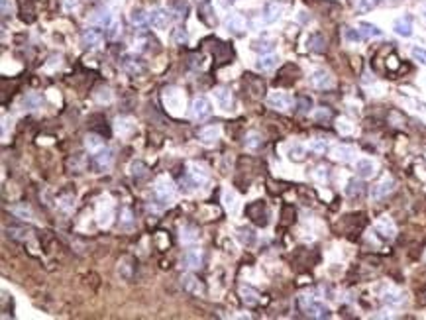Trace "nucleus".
Listing matches in <instances>:
<instances>
[{"label":"nucleus","mask_w":426,"mask_h":320,"mask_svg":"<svg viewBox=\"0 0 426 320\" xmlns=\"http://www.w3.org/2000/svg\"><path fill=\"white\" fill-rule=\"evenodd\" d=\"M130 171H132V177L134 179H146L148 177V167L144 165L141 161H134L130 165Z\"/></svg>","instance_id":"43"},{"label":"nucleus","mask_w":426,"mask_h":320,"mask_svg":"<svg viewBox=\"0 0 426 320\" xmlns=\"http://www.w3.org/2000/svg\"><path fill=\"white\" fill-rule=\"evenodd\" d=\"M220 136H222L220 126H206V128H202L199 132V141L204 143V145H214L216 141L220 140Z\"/></svg>","instance_id":"13"},{"label":"nucleus","mask_w":426,"mask_h":320,"mask_svg":"<svg viewBox=\"0 0 426 320\" xmlns=\"http://www.w3.org/2000/svg\"><path fill=\"white\" fill-rule=\"evenodd\" d=\"M332 157H334L336 161L348 163V161H351V159L356 157V150H353L351 145H336V147L332 150Z\"/></svg>","instance_id":"23"},{"label":"nucleus","mask_w":426,"mask_h":320,"mask_svg":"<svg viewBox=\"0 0 426 320\" xmlns=\"http://www.w3.org/2000/svg\"><path fill=\"white\" fill-rule=\"evenodd\" d=\"M420 16H422V20L426 22V4L422 6V8H420Z\"/></svg>","instance_id":"59"},{"label":"nucleus","mask_w":426,"mask_h":320,"mask_svg":"<svg viewBox=\"0 0 426 320\" xmlns=\"http://www.w3.org/2000/svg\"><path fill=\"white\" fill-rule=\"evenodd\" d=\"M130 22L136 28H144L150 24V12H146L144 8H134L130 12Z\"/></svg>","instance_id":"26"},{"label":"nucleus","mask_w":426,"mask_h":320,"mask_svg":"<svg viewBox=\"0 0 426 320\" xmlns=\"http://www.w3.org/2000/svg\"><path fill=\"white\" fill-rule=\"evenodd\" d=\"M309 147H311V152H313V154L324 155L326 152H328V140H320V138H318V140H313Z\"/></svg>","instance_id":"44"},{"label":"nucleus","mask_w":426,"mask_h":320,"mask_svg":"<svg viewBox=\"0 0 426 320\" xmlns=\"http://www.w3.org/2000/svg\"><path fill=\"white\" fill-rule=\"evenodd\" d=\"M99 226H102V228H108L110 226V222H112V218H114V210H112V205L108 203V205L104 206V205H101L99 206Z\"/></svg>","instance_id":"28"},{"label":"nucleus","mask_w":426,"mask_h":320,"mask_svg":"<svg viewBox=\"0 0 426 320\" xmlns=\"http://www.w3.org/2000/svg\"><path fill=\"white\" fill-rule=\"evenodd\" d=\"M299 303H301L302 310L309 316H313V318H330V308L322 305V303H318V301H314L311 294H301Z\"/></svg>","instance_id":"1"},{"label":"nucleus","mask_w":426,"mask_h":320,"mask_svg":"<svg viewBox=\"0 0 426 320\" xmlns=\"http://www.w3.org/2000/svg\"><path fill=\"white\" fill-rule=\"evenodd\" d=\"M134 130H136V124H134L132 118H116V122H114V132H116L118 136L128 138Z\"/></svg>","instance_id":"19"},{"label":"nucleus","mask_w":426,"mask_h":320,"mask_svg":"<svg viewBox=\"0 0 426 320\" xmlns=\"http://www.w3.org/2000/svg\"><path fill=\"white\" fill-rule=\"evenodd\" d=\"M120 63H122V67H124L130 75H139V73L146 69V67H144V61H141L139 57H136V55H124V57L120 59Z\"/></svg>","instance_id":"16"},{"label":"nucleus","mask_w":426,"mask_h":320,"mask_svg":"<svg viewBox=\"0 0 426 320\" xmlns=\"http://www.w3.org/2000/svg\"><path fill=\"white\" fill-rule=\"evenodd\" d=\"M94 163H97V167H99V169H106V167L110 165V163H112V152H110V150H108V147H104V150H99V152H94Z\"/></svg>","instance_id":"30"},{"label":"nucleus","mask_w":426,"mask_h":320,"mask_svg":"<svg viewBox=\"0 0 426 320\" xmlns=\"http://www.w3.org/2000/svg\"><path fill=\"white\" fill-rule=\"evenodd\" d=\"M173 10H175V16H183L181 12H187V2L185 0H175L173 2Z\"/></svg>","instance_id":"52"},{"label":"nucleus","mask_w":426,"mask_h":320,"mask_svg":"<svg viewBox=\"0 0 426 320\" xmlns=\"http://www.w3.org/2000/svg\"><path fill=\"white\" fill-rule=\"evenodd\" d=\"M281 14H283L281 4H277V2H267L264 6V10H262V20H264L265 24H275L277 20L281 18Z\"/></svg>","instance_id":"12"},{"label":"nucleus","mask_w":426,"mask_h":320,"mask_svg":"<svg viewBox=\"0 0 426 320\" xmlns=\"http://www.w3.org/2000/svg\"><path fill=\"white\" fill-rule=\"evenodd\" d=\"M222 203H224L226 210L232 214V216H238L240 212V196L236 194V191H224V196H222Z\"/></svg>","instance_id":"18"},{"label":"nucleus","mask_w":426,"mask_h":320,"mask_svg":"<svg viewBox=\"0 0 426 320\" xmlns=\"http://www.w3.org/2000/svg\"><path fill=\"white\" fill-rule=\"evenodd\" d=\"M90 24H92V26L102 28V30H108V28L114 24L112 12H110V10H106V8H101V10L92 12V16H90Z\"/></svg>","instance_id":"10"},{"label":"nucleus","mask_w":426,"mask_h":320,"mask_svg":"<svg viewBox=\"0 0 426 320\" xmlns=\"http://www.w3.org/2000/svg\"><path fill=\"white\" fill-rule=\"evenodd\" d=\"M197 12L204 24L214 26L216 24V14H214V4L212 0H197Z\"/></svg>","instance_id":"6"},{"label":"nucleus","mask_w":426,"mask_h":320,"mask_svg":"<svg viewBox=\"0 0 426 320\" xmlns=\"http://www.w3.org/2000/svg\"><path fill=\"white\" fill-rule=\"evenodd\" d=\"M393 191H395V181L383 179L381 183H377L375 187L371 189V199H373V201H383V199H387Z\"/></svg>","instance_id":"11"},{"label":"nucleus","mask_w":426,"mask_h":320,"mask_svg":"<svg viewBox=\"0 0 426 320\" xmlns=\"http://www.w3.org/2000/svg\"><path fill=\"white\" fill-rule=\"evenodd\" d=\"M238 240L244 245H253L255 243V240H257V236H255V232L251 230V228H238Z\"/></svg>","instance_id":"36"},{"label":"nucleus","mask_w":426,"mask_h":320,"mask_svg":"<svg viewBox=\"0 0 426 320\" xmlns=\"http://www.w3.org/2000/svg\"><path fill=\"white\" fill-rule=\"evenodd\" d=\"M377 4H375V0H358V12H362V14H365V12H371L373 8H375Z\"/></svg>","instance_id":"48"},{"label":"nucleus","mask_w":426,"mask_h":320,"mask_svg":"<svg viewBox=\"0 0 426 320\" xmlns=\"http://www.w3.org/2000/svg\"><path fill=\"white\" fill-rule=\"evenodd\" d=\"M304 154H306V150H304V145H301V143H293L287 152L291 161H302V159H304Z\"/></svg>","instance_id":"37"},{"label":"nucleus","mask_w":426,"mask_h":320,"mask_svg":"<svg viewBox=\"0 0 426 320\" xmlns=\"http://www.w3.org/2000/svg\"><path fill=\"white\" fill-rule=\"evenodd\" d=\"M383 301H385V305H389V307H399V305L405 303V294H403L401 291L389 289V291L383 293Z\"/></svg>","instance_id":"32"},{"label":"nucleus","mask_w":426,"mask_h":320,"mask_svg":"<svg viewBox=\"0 0 426 320\" xmlns=\"http://www.w3.org/2000/svg\"><path fill=\"white\" fill-rule=\"evenodd\" d=\"M338 132L340 134H344V136H348V134H351L353 132V126H351L350 122H346V120H338Z\"/></svg>","instance_id":"51"},{"label":"nucleus","mask_w":426,"mask_h":320,"mask_svg":"<svg viewBox=\"0 0 426 320\" xmlns=\"http://www.w3.org/2000/svg\"><path fill=\"white\" fill-rule=\"evenodd\" d=\"M356 173L362 179H369V177L375 175V163L371 159H358L356 161Z\"/></svg>","instance_id":"21"},{"label":"nucleus","mask_w":426,"mask_h":320,"mask_svg":"<svg viewBox=\"0 0 426 320\" xmlns=\"http://www.w3.org/2000/svg\"><path fill=\"white\" fill-rule=\"evenodd\" d=\"M291 103H293V99L289 96L287 92L275 90V92H269V96H267V104L271 108H275V110H287L289 106H291Z\"/></svg>","instance_id":"9"},{"label":"nucleus","mask_w":426,"mask_h":320,"mask_svg":"<svg viewBox=\"0 0 426 320\" xmlns=\"http://www.w3.org/2000/svg\"><path fill=\"white\" fill-rule=\"evenodd\" d=\"M273 47H275V43H273L271 39H257V41H253V45H251V50L259 52L262 55L269 53L271 50H273Z\"/></svg>","instance_id":"41"},{"label":"nucleus","mask_w":426,"mask_h":320,"mask_svg":"<svg viewBox=\"0 0 426 320\" xmlns=\"http://www.w3.org/2000/svg\"><path fill=\"white\" fill-rule=\"evenodd\" d=\"M181 285H183V289L188 291V293H193V294L202 293V285L197 281V277H195V275H191V273H187V275H183V277H181Z\"/></svg>","instance_id":"27"},{"label":"nucleus","mask_w":426,"mask_h":320,"mask_svg":"<svg viewBox=\"0 0 426 320\" xmlns=\"http://www.w3.org/2000/svg\"><path fill=\"white\" fill-rule=\"evenodd\" d=\"M120 226H122L124 230H132V228H134V216H132V210H130V208H124V210H122Z\"/></svg>","instance_id":"46"},{"label":"nucleus","mask_w":426,"mask_h":320,"mask_svg":"<svg viewBox=\"0 0 426 320\" xmlns=\"http://www.w3.org/2000/svg\"><path fill=\"white\" fill-rule=\"evenodd\" d=\"M181 263L188 269H197L202 265V254L199 250H188L185 252V256L181 257Z\"/></svg>","instance_id":"24"},{"label":"nucleus","mask_w":426,"mask_h":320,"mask_svg":"<svg viewBox=\"0 0 426 320\" xmlns=\"http://www.w3.org/2000/svg\"><path fill=\"white\" fill-rule=\"evenodd\" d=\"M330 116H332V112H330L328 108H320V110L314 112V118H316V120H328Z\"/></svg>","instance_id":"56"},{"label":"nucleus","mask_w":426,"mask_h":320,"mask_svg":"<svg viewBox=\"0 0 426 320\" xmlns=\"http://www.w3.org/2000/svg\"><path fill=\"white\" fill-rule=\"evenodd\" d=\"M297 110H299L301 114H309V112L313 110V99L306 96V94L299 96V99H297Z\"/></svg>","instance_id":"42"},{"label":"nucleus","mask_w":426,"mask_h":320,"mask_svg":"<svg viewBox=\"0 0 426 320\" xmlns=\"http://www.w3.org/2000/svg\"><path fill=\"white\" fill-rule=\"evenodd\" d=\"M226 30L234 36H240L244 30H246V20L240 16V14H230L226 18Z\"/></svg>","instance_id":"17"},{"label":"nucleus","mask_w":426,"mask_h":320,"mask_svg":"<svg viewBox=\"0 0 426 320\" xmlns=\"http://www.w3.org/2000/svg\"><path fill=\"white\" fill-rule=\"evenodd\" d=\"M212 114V104L206 96H199L193 101V106H191V116L195 120H204Z\"/></svg>","instance_id":"3"},{"label":"nucleus","mask_w":426,"mask_h":320,"mask_svg":"<svg viewBox=\"0 0 426 320\" xmlns=\"http://www.w3.org/2000/svg\"><path fill=\"white\" fill-rule=\"evenodd\" d=\"M173 41H175L177 45H185V43L188 41L187 30H183V28H177V30H173Z\"/></svg>","instance_id":"47"},{"label":"nucleus","mask_w":426,"mask_h":320,"mask_svg":"<svg viewBox=\"0 0 426 320\" xmlns=\"http://www.w3.org/2000/svg\"><path fill=\"white\" fill-rule=\"evenodd\" d=\"M387 0H375V4H385Z\"/></svg>","instance_id":"60"},{"label":"nucleus","mask_w":426,"mask_h":320,"mask_svg":"<svg viewBox=\"0 0 426 320\" xmlns=\"http://www.w3.org/2000/svg\"><path fill=\"white\" fill-rule=\"evenodd\" d=\"M277 61H279L277 55L265 53V55H262V57L255 61V69H257V71H271V69H275Z\"/></svg>","instance_id":"29"},{"label":"nucleus","mask_w":426,"mask_h":320,"mask_svg":"<svg viewBox=\"0 0 426 320\" xmlns=\"http://www.w3.org/2000/svg\"><path fill=\"white\" fill-rule=\"evenodd\" d=\"M118 34H120V24H116V22H114L112 26L108 28V32H106V36H108V38H116Z\"/></svg>","instance_id":"58"},{"label":"nucleus","mask_w":426,"mask_h":320,"mask_svg":"<svg viewBox=\"0 0 426 320\" xmlns=\"http://www.w3.org/2000/svg\"><path fill=\"white\" fill-rule=\"evenodd\" d=\"M179 238H181V242L183 243H195V242H199L201 232L197 230L195 226H191V224H185V226H181V230H179Z\"/></svg>","instance_id":"25"},{"label":"nucleus","mask_w":426,"mask_h":320,"mask_svg":"<svg viewBox=\"0 0 426 320\" xmlns=\"http://www.w3.org/2000/svg\"><path fill=\"white\" fill-rule=\"evenodd\" d=\"M41 104H43V96L38 92H30L24 96V108H28V110H38V108H41Z\"/></svg>","instance_id":"34"},{"label":"nucleus","mask_w":426,"mask_h":320,"mask_svg":"<svg viewBox=\"0 0 426 320\" xmlns=\"http://www.w3.org/2000/svg\"><path fill=\"white\" fill-rule=\"evenodd\" d=\"M59 206L61 208H65V210H69V208H73L75 206V199L69 194V196H63L61 201H59Z\"/></svg>","instance_id":"53"},{"label":"nucleus","mask_w":426,"mask_h":320,"mask_svg":"<svg viewBox=\"0 0 426 320\" xmlns=\"http://www.w3.org/2000/svg\"><path fill=\"white\" fill-rule=\"evenodd\" d=\"M364 192H365V185L358 179H351L348 183V187H346V194L350 199H360V196H364Z\"/></svg>","instance_id":"33"},{"label":"nucleus","mask_w":426,"mask_h":320,"mask_svg":"<svg viewBox=\"0 0 426 320\" xmlns=\"http://www.w3.org/2000/svg\"><path fill=\"white\" fill-rule=\"evenodd\" d=\"M360 32L364 34V38H379L383 36V32L375 26V24H369V22H360Z\"/></svg>","instance_id":"35"},{"label":"nucleus","mask_w":426,"mask_h":320,"mask_svg":"<svg viewBox=\"0 0 426 320\" xmlns=\"http://www.w3.org/2000/svg\"><path fill=\"white\" fill-rule=\"evenodd\" d=\"M393 30L397 36L401 38H411L413 36V18L411 16H403V18H397L393 22Z\"/></svg>","instance_id":"14"},{"label":"nucleus","mask_w":426,"mask_h":320,"mask_svg":"<svg viewBox=\"0 0 426 320\" xmlns=\"http://www.w3.org/2000/svg\"><path fill=\"white\" fill-rule=\"evenodd\" d=\"M155 194L159 196L161 203L169 205V203L173 201V196H175V187H173V183L169 179H165V177H161V179L155 183Z\"/></svg>","instance_id":"5"},{"label":"nucleus","mask_w":426,"mask_h":320,"mask_svg":"<svg viewBox=\"0 0 426 320\" xmlns=\"http://www.w3.org/2000/svg\"><path fill=\"white\" fill-rule=\"evenodd\" d=\"M173 16H171V10H165V8H153L150 12V24L155 30H167L169 24H171Z\"/></svg>","instance_id":"4"},{"label":"nucleus","mask_w":426,"mask_h":320,"mask_svg":"<svg viewBox=\"0 0 426 320\" xmlns=\"http://www.w3.org/2000/svg\"><path fill=\"white\" fill-rule=\"evenodd\" d=\"M240 293H242V299H244V303H246V305H250V307L257 305V301H259V299H257V293H255L251 287H248V285H246V287H242V289H240Z\"/></svg>","instance_id":"40"},{"label":"nucleus","mask_w":426,"mask_h":320,"mask_svg":"<svg viewBox=\"0 0 426 320\" xmlns=\"http://www.w3.org/2000/svg\"><path fill=\"white\" fill-rule=\"evenodd\" d=\"M188 179L195 187H201L202 183H206V179H208V171L199 163H191L188 165Z\"/></svg>","instance_id":"15"},{"label":"nucleus","mask_w":426,"mask_h":320,"mask_svg":"<svg viewBox=\"0 0 426 320\" xmlns=\"http://www.w3.org/2000/svg\"><path fill=\"white\" fill-rule=\"evenodd\" d=\"M262 143H264V140H262V134H257V132H250V134L246 136V140H244L246 150H257Z\"/></svg>","instance_id":"38"},{"label":"nucleus","mask_w":426,"mask_h":320,"mask_svg":"<svg viewBox=\"0 0 426 320\" xmlns=\"http://www.w3.org/2000/svg\"><path fill=\"white\" fill-rule=\"evenodd\" d=\"M375 230L383 236V238H387V240H393L395 238V224L391 222V218H387V216H381L379 220H377V224H375Z\"/></svg>","instance_id":"20"},{"label":"nucleus","mask_w":426,"mask_h":320,"mask_svg":"<svg viewBox=\"0 0 426 320\" xmlns=\"http://www.w3.org/2000/svg\"><path fill=\"white\" fill-rule=\"evenodd\" d=\"M102 138L101 136H97V134H88L87 138H85V147H87L88 152H99L102 147Z\"/></svg>","instance_id":"39"},{"label":"nucleus","mask_w":426,"mask_h":320,"mask_svg":"<svg viewBox=\"0 0 426 320\" xmlns=\"http://www.w3.org/2000/svg\"><path fill=\"white\" fill-rule=\"evenodd\" d=\"M97 101H99V103H110V101H112V92H110V89L97 90Z\"/></svg>","instance_id":"50"},{"label":"nucleus","mask_w":426,"mask_h":320,"mask_svg":"<svg viewBox=\"0 0 426 320\" xmlns=\"http://www.w3.org/2000/svg\"><path fill=\"white\" fill-rule=\"evenodd\" d=\"M14 214H18V216L26 218V220H30L32 218V212H30V208H22V206H16V208H12Z\"/></svg>","instance_id":"54"},{"label":"nucleus","mask_w":426,"mask_h":320,"mask_svg":"<svg viewBox=\"0 0 426 320\" xmlns=\"http://www.w3.org/2000/svg\"><path fill=\"white\" fill-rule=\"evenodd\" d=\"M102 39H104V36H102L99 30L88 28V30H85V32L81 34V45H83L85 50H94V47L101 45Z\"/></svg>","instance_id":"7"},{"label":"nucleus","mask_w":426,"mask_h":320,"mask_svg":"<svg viewBox=\"0 0 426 320\" xmlns=\"http://www.w3.org/2000/svg\"><path fill=\"white\" fill-rule=\"evenodd\" d=\"M163 101H165V106L171 114L179 116L185 108V94L179 89H165L163 92Z\"/></svg>","instance_id":"2"},{"label":"nucleus","mask_w":426,"mask_h":320,"mask_svg":"<svg viewBox=\"0 0 426 320\" xmlns=\"http://www.w3.org/2000/svg\"><path fill=\"white\" fill-rule=\"evenodd\" d=\"M306 45H309V50H311V52L324 53L326 39H324V36H320V34H313V36H309V39H306Z\"/></svg>","instance_id":"31"},{"label":"nucleus","mask_w":426,"mask_h":320,"mask_svg":"<svg viewBox=\"0 0 426 320\" xmlns=\"http://www.w3.org/2000/svg\"><path fill=\"white\" fill-rule=\"evenodd\" d=\"M2 2V14L4 16H10L12 14V2L10 0H0Z\"/></svg>","instance_id":"57"},{"label":"nucleus","mask_w":426,"mask_h":320,"mask_svg":"<svg viewBox=\"0 0 426 320\" xmlns=\"http://www.w3.org/2000/svg\"><path fill=\"white\" fill-rule=\"evenodd\" d=\"M212 94H214V101H216V104H218L224 112H228V110L232 108V92H230L228 89H222V87H220V89L214 90Z\"/></svg>","instance_id":"22"},{"label":"nucleus","mask_w":426,"mask_h":320,"mask_svg":"<svg viewBox=\"0 0 426 320\" xmlns=\"http://www.w3.org/2000/svg\"><path fill=\"white\" fill-rule=\"evenodd\" d=\"M411 55H413L414 61H418L420 65H426V50L424 47H413Z\"/></svg>","instance_id":"49"},{"label":"nucleus","mask_w":426,"mask_h":320,"mask_svg":"<svg viewBox=\"0 0 426 320\" xmlns=\"http://www.w3.org/2000/svg\"><path fill=\"white\" fill-rule=\"evenodd\" d=\"M344 38L348 39V41H351V43H358V41L364 39V34L360 32V28L358 30L356 28H344Z\"/></svg>","instance_id":"45"},{"label":"nucleus","mask_w":426,"mask_h":320,"mask_svg":"<svg viewBox=\"0 0 426 320\" xmlns=\"http://www.w3.org/2000/svg\"><path fill=\"white\" fill-rule=\"evenodd\" d=\"M236 0H224V4H234Z\"/></svg>","instance_id":"61"},{"label":"nucleus","mask_w":426,"mask_h":320,"mask_svg":"<svg viewBox=\"0 0 426 320\" xmlns=\"http://www.w3.org/2000/svg\"><path fill=\"white\" fill-rule=\"evenodd\" d=\"M311 85L314 89H330L334 85V79H332V75L326 69H316L311 75Z\"/></svg>","instance_id":"8"},{"label":"nucleus","mask_w":426,"mask_h":320,"mask_svg":"<svg viewBox=\"0 0 426 320\" xmlns=\"http://www.w3.org/2000/svg\"><path fill=\"white\" fill-rule=\"evenodd\" d=\"M314 177L318 181H326L328 179V169H326V167H316V169H314Z\"/></svg>","instance_id":"55"}]
</instances>
